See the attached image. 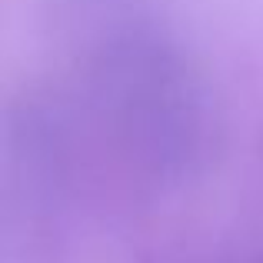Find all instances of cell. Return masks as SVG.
Returning <instances> with one entry per match:
<instances>
[]
</instances>
